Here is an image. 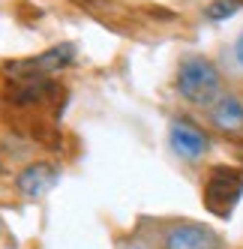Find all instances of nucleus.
Wrapping results in <instances>:
<instances>
[{"instance_id": "f257e3e1", "label": "nucleus", "mask_w": 243, "mask_h": 249, "mask_svg": "<svg viewBox=\"0 0 243 249\" xmlns=\"http://www.w3.org/2000/svg\"><path fill=\"white\" fill-rule=\"evenodd\" d=\"M174 90L183 102L195 105V108H210V105L225 93V84H222V72L219 66L204 57V54H192V57H183L177 66V75H174Z\"/></svg>"}, {"instance_id": "f03ea898", "label": "nucleus", "mask_w": 243, "mask_h": 249, "mask_svg": "<svg viewBox=\"0 0 243 249\" xmlns=\"http://www.w3.org/2000/svg\"><path fill=\"white\" fill-rule=\"evenodd\" d=\"M204 207L216 213V216H231L234 204L240 201L243 195V168L234 165H213L204 177Z\"/></svg>"}, {"instance_id": "7ed1b4c3", "label": "nucleus", "mask_w": 243, "mask_h": 249, "mask_svg": "<svg viewBox=\"0 0 243 249\" xmlns=\"http://www.w3.org/2000/svg\"><path fill=\"white\" fill-rule=\"evenodd\" d=\"M162 249H222V237L210 225L174 222L162 231Z\"/></svg>"}, {"instance_id": "20e7f679", "label": "nucleus", "mask_w": 243, "mask_h": 249, "mask_svg": "<svg viewBox=\"0 0 243 249\" xmlns=\"http://www.w3.org/2000/svg\"><path fill=\"white\" fill-rule=\"evenodd\" d=\"M168 144L183 162H201L210 153V138L198 129L192 120H171L168 126Z\"/></svg>"}, {"instance_id": "39448f33", "label": "nucleus", "mask_w": 243, "mask_h": 249, "mask_svg": "<svg viewBox=\"0 0 243 249\" xmlns=\"http://www.w3.org/2000/svg\"><path fill=\"white\" fill-rule=\"evenodd\" d=\"M75 57V45L72 42H63L42 51L39 57H30V60H18V63H9L6 72L9 75H48V72H57V69L69 66Z\"/></svg>"}, {"instance_id": "423d86ee", "label": "nucleus", "mask_w": 243, "mask_h": 249, "mask_svg": "<svg viewBox=\"0 0 243 249\" xmlns=\"http://www.w3.org/2000/svg\"><path fill=\"white\" fill-rule=\"evenodd\" d=\"M213 129L219 132H243V99L237 93H222L210 108H207Z\"/></svg>"}, {"instance_id": "0eeeda50", "label": "nucleus", "mask_w": 243, "mask_h": 249, "mask_svg": "<svg viewBox=\"0 0 243 249\" xmlns=\"http://www.w3.org/2000/svg\"><path fill=\"white\" fill-rule=\"evenodd\" d=\"M57 177H60V171L54 165L33 162V165H27L18 177H15V186H18V192L27 195V198H42V195L57 183Z\"/></svg>"}, {"instance_id": "6e6552de", "label": "nucleus", "mask_w": 243, "mask_h": 249, "mask_svg": "<svg viewBox=\"0 0 243 249\" xmlns=\"http://www.w3.org/2000/svg\"><path fill=\"white\" fill-rule=\"evenodd\" d=\"M240 9H243V0H213V3L204 6V18L207 21H225Z\"/></svg>"}, {"instance_id": "1a4fd4ad", "label": "nucleus", "mask_w": 243, "mask_h": 249, "mask_svg": "<svg viewBox=\"0 0 243 249\" xmlns=\"http://www.w3.org/2000/svg\"><path fill=\"white\" fill-rule=\"evenodd\" d=\"M231 54H234V63H237V69L243 72V30H240V36L234 39V48H231Z\"/></svg>"}]
</instances>
